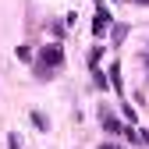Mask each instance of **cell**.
Returning a JSON list of instances; mask_svg holds the SVG:
<instances>
[{"instance_id":"6da1fadb","label":"cell","mask_w":149,"mask_h":149,"mask_svg":"<svg viewBox=\"0 0 149 149\" xmlns=\"http://www.w3.org/2000/svg\"><path fill=\"white\" fill-rule=\"evenodd\" d=\"M64 64V50L53 43V46H43V53H39V64H36V74L39 78H53V71H57Z\"/></svg>"},{"instance_id":"7a4b0ae2","label":"cell","mask_w":149,"mask_h":149,"mask_svg":"<svg viewBox=\"0 0 149 149\" xmlns=\"http://www.w3.org/2000/svg\"><path fill=\"white\" fill-rule=\"evenodd\" d=\"M107 29H110V11L100 4V7H96V22H92V32H96V36H103Z\"/></svg>"},{"instance_id":"3957f363","label":"cell","mask_w":149,"mask_h":149,"mask_svg":"<svg viewBox=\"0 0 149 149\" xmlns=\"http://www.w3.org/2000/svg\"><path fill=\"white\" fill-rule=\"evenodd\" d=\"M100 121H103V128H107V132H121L117 117H114V114H107V110H100Z\"/></svg>"},{"instance_id":"277c9868","label":"cell","mask_w":149,"mask_h":149,"mask_svg":"<svg viewBox=\"0 0 149 149\" xmlns=\"http://www.w3.org/2000/svg\"><path fill=\"white\" fill-rule=\"evenodd\" d=\"M32 124L39 128V132H46V128H50V121H46V114H39V110H32Z\"/></svg>"},{"instance_id":"5b68a950","label":"cell","mask_w":149,"mask_h":149,"mask_svg":"<svg viewBox=\"0 0 149 149\" xmlns=\"http://www.w3.org/2000/svg\"><path fill=\"white\" fill-rule=\"evenodd\" d=\"M110 74H114V78H110V82H114V89H117V96H121V92H124V89H121V68H117V64H110Z\"/></svg>"},{"instance_id":"8992f818","label":"cell","mask_w":149,"mask_h":149,"mask_svg":"<svg viewBox=\"0 0 149 149\" xmlns=\"http://www.w3.org/2000/svg\"><path fill=\"white\" fill-rule=\"evenodd\" d=\"M7 149H22V142H18V135H14V132H7Z\"/></svg>"},{"instance_id":"52a82bcc","label":"cell","mask_w":149,"mask_h":149,"mask_svg":"<svg viewBox=\"0 0 149 149\" xmlns=\"http://www.w3.org/2000/svg\"><path fill=\"white\" fill-rule=\"evenodd\" d=\"M107 149H114V146H107Z\"/></svg>"}]
</instances>
